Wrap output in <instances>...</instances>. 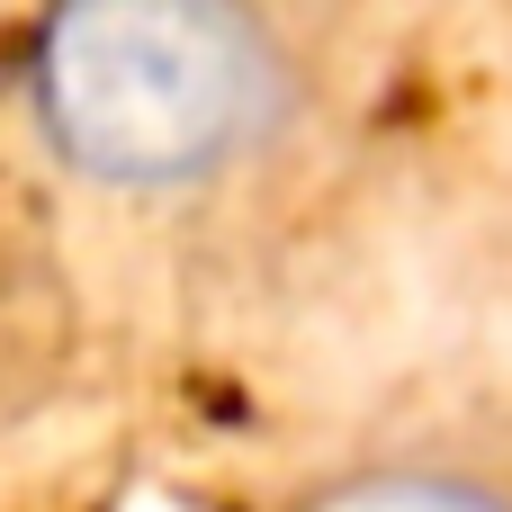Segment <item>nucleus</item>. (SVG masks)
I'll list each match as a JSON object with an SVG mask.
<instances>
[{
  "label": "nucleus",
  "instance_id": "f257e3e1",
  "mask_svg": "<svg viewBox=\"0 0 512 512\" xmlns=\"http://www.w3.org/2000/svg\"><path fill=\"white\" fill-rule=\"evenodd\" d=\"M27 99L63 171L153 198L261 162L306 108V63L234 0H81L36 27Z\"/></svg>",
  "mask_w": 512,
  "mask_h": 512
},
{
  "label": "nucleus",
  "instance_id": "f03ea898",
  "mask_svg": "<svg viewBox=\"0 0 512 512\" xmlns=\"http://www.w3.org/2000/svg\"><path fill=\"white\" fill-rule=\"evenodd\" d=\"M63 351H72L63 279H54L45 261L0 252V414H9V405H36V396L63 378Z\"/></svg>",
  "mask_w": 512,
  "mask_h": 512
},
{
  "label": "nucleus",
  "instance_id": "7ed1b4c3",
  "mask_svg": "<svg viewBox=\"0 0 512 512\" xmlns=\"http://www.w3.org/2000/svg\"><path fill=\"white\" fill-rule=\"evenodd\" d=\"M297 512H512V495L477 468H441V459H378L351 468L333 486H315Z\"/></svg>",
  "mask_w": 512,
  "mask_h": 512
}]
</instances>
